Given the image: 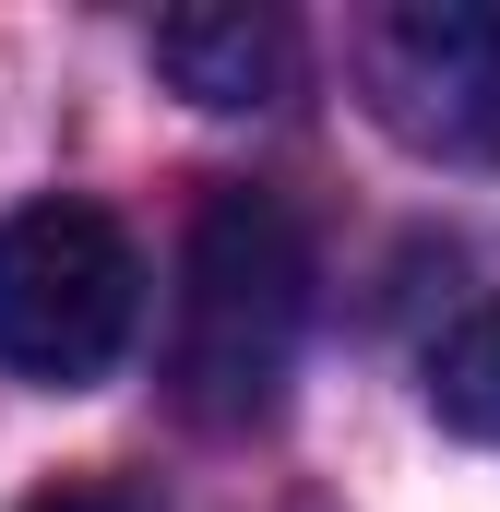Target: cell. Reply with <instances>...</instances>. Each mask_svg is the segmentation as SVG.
I'll return each mask as SVG.
<instances>
[{
	"mask_svg": "<svg viewBox=\"0 0 500 512\" xmlns=\"http://www.w3.org/2000/svg\"><path fill=\"white\" fill-rule=\"evenodd\" d=\"M310 346V227L286 191L227 179L203 191L179 239V310H167V405L215 441L262 429Z\"/></svg>",
	"mask_w": 500,
	"mask_h": 512,
	"instance_id": "6da1fadb",
	"label": "cell"
},
{
	"mask_svg": "<svg viewBox=\"0 0 500 512\" xmlns=\"http://www.w3.org/2000/svg\"><path fill=\"white\" fill-rule=\"evenodd\" d=\"M143 322V251L108 203H12L0 215V370L84 393L120 370Z\"/></svg>",
	"mask_w": 500,
	"mask_h": 512,
	"instance_id": "7a4b0ae2",
	"label": "cell"
},
{
	"mask_svg": "<svg viewBox=\"0 0 500 512\" xmlns=\"http://www.w3.org/2000/svg\"><path fill=\"white\" fill-rule=\"evenodd\" d=\"M358 96L429 167H500V0H393L358 24Z\"/></svg>",
	"mask_w": 500,
	"mask_h": 512,
	"instance_id": "3957f363",
	"label": "cell"
},
{
	"mask_svg": "<svg viewBox=\"0 0 500 512\" xmlns=\"http://www.w3.org/2000/svg\"><path fill=\"white\" fill-rule=\"evenodd\" d=\"M155 72L191 96V108H286L298 96V24L286 12H262V0H215V12H155Z\"/></svg>",
	"mask_w": 500,
	"mask_h": 512,
	"instance_id": "277c9868",
	"label": "cell"
},
{
	"mask_svg": "<svg viewBox=\"0 0 500 512\" xmlns=\"http://www.w3.org/2000/svg\"><path fill=\"white\" fill-rule=\"evenodd\" d=\"M429 417L453 441H500V298H477L465 322H441V346H429Z\"/></svg>",
	"mask_w": 500,
	"mask_h": 512,
	"instance_id": "5b68a950",
	"label": "cell"
},
{
	"mask_svg": "<svg viewBox=\"0 0 500 512\" xmlns=\"http://www.w3.org/2000/svg\"><path fill=\"white\" fill-rule=\"evenodd\" d=\"M24 512H131L120 489H96V477H60V489H36Z\"/></svg>",
	"mask_w": 500,
	"mask_h": 512,
	"instance_id": "8992f818",
	"label": "cell"
}]
</instances>
